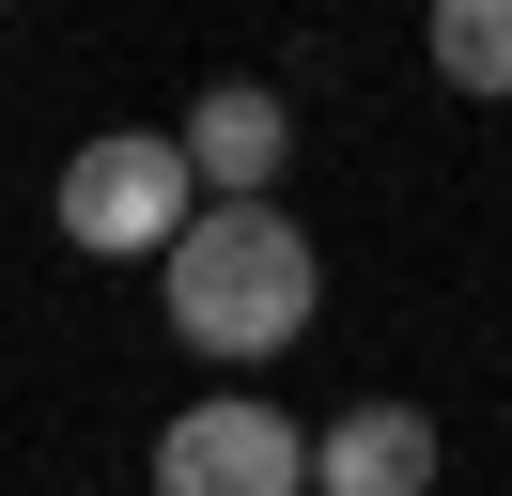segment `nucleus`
<instances>
[{
    "mask_svg": "<svg viewBox=\"0 0 512 496\" xmlns=\"http://www.w3.org/2000/svg\"><path fill=\"white\" fill-rule=\"evenodd\" d=\"M311 496H435V419L419 403H342L311 434Z\"/></svg>",
    "mask_w": 512,
    "mask_h": 496,
    "instance_id": "obj_4",
    "label": "nucleus"
},
{
    "mask_svg": "<svg viewBox=\"0 0 512 496\" xmlns=\"http://www.w3.org/2000/svg\"><path fill=\"white\" fill-rule=\"evenodd\" d=\"M171 155H187V186H218V202H264V171L295 155V124H280V93H264V78H218V93L187 109V140H171Z\"/></svg>",
    "mask_w": 512,
    "mask_h": 496,
    "instance_id": "obj_5",
    "label": "nucleus"
},
{
    "mask_svg": "<svg viewBox=\"0 0 512 496\" xmlns=\"http://www.w3.org/2000/svg\"><path fill=\"white\" fill-rule=\"evenodd\" d=\"M156 496H311V434L280 419V403H187V419L156 434Z\"/></svg>",
    "mask_w": 512,
    "mask_h": 496,
    "instance_id": "obj_2",
    "label": "nucleus"
},
{
    "mask_svg": "<svg viewBox=\"0 0 512 496\" xmlns=\"http://www.w3.org/2000/svg\"><path fill=\"white\" fill-rule=\"evenodd\" d=\"M156 295L202 357H280L311 326V233L280 202H187V233L156 248Z\"/></svg>",
    "mask_w": 512,
    "mask_h": 496,
    "instance_id": "obj_1",
    "label": "nucleus"
},
{
    "mask_svg": "<svg viewBox=\"0 0 512 496\" xmlns=\"http://www.w3.org/2000/svg\"><path fill=\"white\" fill-rule=\"evenodd\" d=\"M63 233L94 248V264H125V248L156 264V248L187 233V155H171V140H94L63 171Z\"/></svg>",
    "mask_w": 512,
    "mask_h": 496,
    "instance_id": "obj_3",
    "label": "nucleus"
},
{
    "mask_svg": "<svg viewBox=\"0 0 512 496\" xmlns=\"http://www.w3.org/2000/svg\"><path fill=\"white\" fill-rule=\"evenodd\" d=\"M435 78L450 93H512V0H435Z\"/></svg>",
    "mask_w": 512,
    "mask_h": 496,
    "instance_id": "obj_6",
    "label": "nucleus"
}]
</instances>
